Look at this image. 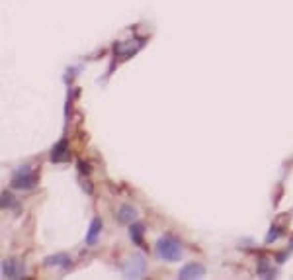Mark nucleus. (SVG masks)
Masks as SVG:
<instances>
[{
	"instance_id": "1a4fd4ad",
	"label": "nucleus",
	"mask_w": 293,
	"mask_h": 280,
	"mask_svg": "<svg viewBox=\"0 0 293 280\" xmlns=\"http://www.w3.org/2000/svg\"><path fill=\"white\" fill-rule=\"evenodd\" d=\"M100 233H102V220H100V218H94L92 224H90V227H88L84 243H86V245H96Z\"/></svg>"
},
{
	"instance_id": "20e7f679",
	"label": "nucleus",
	"mask_w": 293,
	"mask_h": 280,
	"mask_svg": "<svg viewBox=\"0 0 293 280\" xmlns=\"http://www.w3.org/2000/svg\"><path fill=\"white\" fill-rule=\"evenodd\" d=\"M26 269L16 259H4L2 261V278H22Z\"/></svg>"
},
{
	"instance_id": "0eeeda50",
	"label": "nucleus",
	"mask_w": 293,
	"mask_h": 280,
	"mask_svg": "<svg viewBox=\"0 0 293 280\" xmlns=\"http://www.w3.org/2000/svg\"><path fill=\"white\" fill-rule=\"evenodd\" d=\"M51 161L53 163H65L69 161V145H66V137H63L51 151Z\"/></svg>"
},
{
	"instance_id": "f03ea898",
	"label": "nucleus",
	"mask_w": 293,
	"mask_h": 280,
	"mask_svg": "<svg viewBox=\"0 0 293 280\" xmlns=\"http://www.w3.org/2000/svg\"><path fill=\"white\" fill-rule=\"evenodd\" d=\"M35 184V173H33L32 165H20L12 173V179H10V186L16 188V190H30L33 188Z\"/></svg>"
},
{
	"instance_id": "f257e3e1",
	"label": "nucleus",
	"mask_w": 293,
	"mask_h": 280,
	"mask_svg": "<svg viewBox=\"0 0 293 280\" xmlns=\"http://www.w3.org/2000/svg\"><path fill=\"white\" fill-rule=\"evenodd\" d=\"M154 253L161 261H166V263H176L184 257V249H182V243L180 239H176L174 235H163L156 239L154 243Z\"/></svg>"
},
{
	"instance_id": "9b49d317",
	"label": "nucleus",
	"mask_w": 293,
	"mask_h": 280,
	"mask_svg": "<svg viewBox=\"0 0 293 280\" xmlns=\"http://www.w3.org/2000/svg\"><path fill=\"white\" fill-rule=\"evenodd\" d=\"M260 276H264V278H272L276 272H274V269H272V265H270V261L268 259H264L262 257L260 261H258V270H256Z\"/></svg>"
},
{
	"instance_id": "39448f33",
	"label": "nucleus",
	"mask_w": 293,
	"mask_h": 280,
	"mask_svg": "<svg viewBox=\"0 0 293 280\" xmlns=\"http://www.w3.org/2000/svg\"><path fill=\"white\" fill-rule=\"evenodd\" d=\"M206 274V267L199 265V263H188L182 269L178 270V278L182 280H194V278H201Z\"/></svg>"
},
{
	"instance_id": "6e6552de",
	"label": "nucleus",
	"mask_w": 293,
	"mask_h": 280,
	"mask_svg": "<svg viewBox=\"0 0 293 280\" xmlns=\"http://www.w3.org/2000/svg\"><path fill=\"white\" fill-rule=\"evenodd\" d=\"M45 267H55V269L66 270L71 267V257L65 253H59V255H51V257L45 259Z\"/></svg>"
},
{
	"instance_id": "423d86ee",
	"label": "nucleus",
	"mask_w": 293,
	"mask_h": 280,
	"mask_svg": "<svg viewBox=\"0 0 293 280\" xmlns=\"http://www.w3.org/2000/svg\"><path fill=\"white\" fill-rule=\"evenodd\" d=\"M118 222L123 225H131L133 222H137V208L135 206H129V204H123L118 208V213H116Z\"/></svg>"
},
{
	"instance_id": "ddd939ff",
	"label": "nucleus",
	"mask_w": 293,
	"mask_h": 280,
	"mask_svg": "<svg viewBox=\"0 0 293 280\" xmlns=\"http://www.w3.org/2000/svg\"><path fill=\"white\" fill-rule=\"evenodd\" d=\"M282 235V227H278V225H274L270 231H268V235H266V243H274L278 237Z\"/></svg>"
},
{
	"instance_id": "f8f14e48",
	"label": "nucleus",
	"mask_w": 293,
	"mask_h": 280,
	"mask_svg": "<svg viewBox=\"0 0 293 280\" xmlns=\"http://www.w3.org/2000/svg\"><path fill=\"white\" fill-rule=\"evenodd\" d=\"M14 210V208H18V200L12 196V192L4 190L2 192V210Z\"/></svg>"
},
{
	"instance_id": "9d476101",
	"label": "nucleus",
	"mask_w": 293,
	"mask_h": 280,
	"mask_svg": "<svg viewBox=\"0 0 293 280\" xmlns=\"http://www.w3.org/2000/svg\"><path fill=\"white\" fill-rule=\"evenodd\" d=\"M129 235L131 241H135L137 245H143V235H145V225L141 222H133L129 225Z\"/></svg>"
},
{
	"instance_id": "7ed1b4c3",
	"label": "nucleus",
	"mask_w": 293,
	"mask_h": 280,
	"mask_svg": "<svg viewBox=\"0 0 293 280\" xmlns=\"http://www.w3.org/2000/svg\"><path fill=\"white\" fill-rule=\"evenodd\" d=\"M120 269L125 278H141L145 274V270H147V263H145V257L141 253H135L125 263H121Z\"/></svg>"
}]
</instances>
